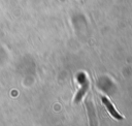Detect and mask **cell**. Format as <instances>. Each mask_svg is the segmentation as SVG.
Returning <instances> with one entry per match:
<instances>
[{
  "mask_svg": "<svg viewBox=\"0 0 132 126\" xmlns=\"http://www.w3.org/2000/svg\"><path fill=\"white\" fill-rule=\"evenodd\" d=\"M102 102L104 103V105L107 107V109L109 111V113H110V115L113 117V118H116V119H118V120H122L123 119V117L114 109V107H113V105L110 103V101L106 98V97H102Z\"/></svg>",
  "mask_w": 132,
  "mask_h": 126,
  "instance_id": "1",
  "label": "cell"
},
{
  "mask_svg": "<svg viewBox=\"0 0 132 126\" xmlns=\"http://www.w3.org/2000/svg\"><path fill=\"white\" fill-rule=\"evenodd\" d=\"M88 88H89V82H88L87 80H85V81L82 82V84H81V88H80V90H79V91L77 92V94H76L75 102H79V101L81 100V98H82V96L86 94Z\"/></svg>",
  "mask_w": 132,
  "mask_h": 126,
  "instance_id": "2",
  "label": "cell"
}]
</instances>
